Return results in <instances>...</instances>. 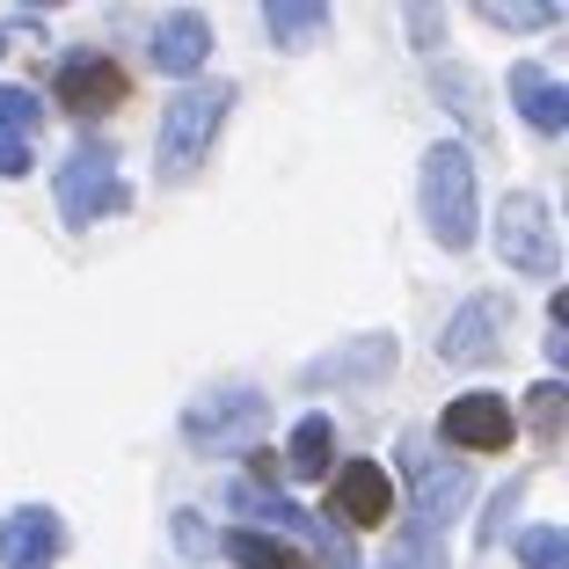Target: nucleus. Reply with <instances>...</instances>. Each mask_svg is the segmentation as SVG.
Segmentation results:
<instances>
[{
  "mask_svg": "<svg viewBox=\"0 0 569 569\" xmlns=\"http://www.w3.org/2000/svg\"><path fill=\"white\" fill-rule=\"evenodd\" d=\"M234 110V81H190L183 96L161 110V139H153V168H161V183H190L212 153L219 124Z\"/></svg>",
  "mask_w": 569,
  "mask_h": 569,
  "instance_id": "obj_1",
  "label": "nucleus"
},
{
  "mask_svg": "<svg viewBox=\"0 0 569 569\" xmlns=\"http://www.w3.org/2000/svg\"><path fill=\"white\" fill-rule=\"evenodd\" d=\"M423 219H431V241L438 249H475V234H482V212H475V153L460 147V139H438L431 153H423Z\"/></svg>",
  "mask_w": 569,
  "mask_h": 569,
  "instance_id": "obj_2",
  "label": "nucleus"
},
{
  "mask_svg": "<svg viewBox=\"0 0 569 569\" xmlns=\"http://www.w3.org/2000/svg\"><path fill=\"white\" fill-rule=\"evenodd\" d=\"M497 256H503V270H519V278H555V270H562V234H555L548 198L511 190V198L497 204Z\"/></svg>",
  "mask_w": 569,
  "mask_h": 569,
  "instance_id": "obj_3",
  "label": "nucleus"
},
{
  "mask_svg": "<svg viewBox=\"0 0 569 569\" xmlns=\"http://www.w3.org/2000/svg\"><path fill=\"white\" fill-rule=\"evenodd\" d=\"M51 190H59V212H67V227H96V219L124 212V183H118V153L102 147V139H81V147L59 161V176H51Z\"/></svg>",
  "mask_w": 569,
  "mask_h": 569,
  "instance_id": "obj_4",
  "label": "nucleus"
},
{
  "mask_svg": "<svg viewBox=\"0 0 569 569\" xmlns=\"http://www.w3.org/2000/svg\"><path fill=\"white\" fill-rule=\"evenodd\" d=\"M263 395L256 387H212V395H198V402L183 409V438L198 452H241L256 431H263Z\"/></svg>",
  "mask_w": 569,
  "mask_h": 569,
  "instance_id": "obj_5",
  "label": "nucleus"
},
{
  "mask_svg": "<svg viewBox=\"0 0 569 569\" xmlns=\"http://www.w3.org/2000/svg\"><path fill=\"white\" fill-rule=\"evenodd\" d=\"M402 482H409V503H417V526H446V519H460V503L475 497V482H468V468H452L446 452H431L423 438H409L402 446Z\"/></svg>",
  "mask_w": 569,
  "mask_h": 569,
  "instance_id": "obj_6",
  "label": "nucleus"
},
{
  "mask_svg": "<svg viewBox=\"0 0 569 569\" xmlns=\"http://www.w3.org/2000/svg\"><path fill=\"white\" fill-rule=\"evenodd\" d=\"M503 329H511V300L503 292H475L468 307H452V321L438 329V358L460 372L489 366V358L503 351Z\"/></svg>",
  "mask_w": 569,
  "mask_h": 569,
  "instance_id": "obj_7",
  "label": "nucleus"
},
{
  "mask_svg": "<svg viewBox=\"0 0 569 569\" xmlns=\"http://www.w3.org/2000/svg\"><path fill=\"white\" fill-rule=\"evenodd\" d=\"M67 555V519L51 503H16L0 519V569H59Z\"/></svg>",
  "mask_w": 569,
  "mask_h": 569,
  "instance_id": "obj_8",
  "label": "nucleus"
},
{
  "mask_svg": "<svg viewBox=\"0 0 569 569\" xmlns=\"http://www.w3.org/2000/svg\"><path fill=\"white\" fill-rule=\"evenodd\" d=\"M438 431H446V446L503 452V446H511V431H519V417H511V402H503V395H482V387H475V395H460V402L446 409V423H438Z\"/></svg>",
  "mask_w": 569,
  "mask_h": 569,
  "instance_id": "obj_9",
  "label": "nucleus"
},
{
  "mask_svg": "<svg viewBox=\"0 0 569 569\" xmlns=\"http://www.w3.org/2000/svg\"><path fill=\"white\" fill-rule=\"evenodd\" d=\"M51 88H59V102H67L73 118H102V110L124 96V73L110 67L102 51H67L59 73H51Z\"/></svg>",
  "mask_w": 569,
  "mask_h": 569,
  "instance_id": "obj_10",
  "label": "nucleus"
},
{
  "mask_svg": "<svg viewBox=\"0 0 569 569\" xmlns=\"http://www.w3.org/2000/svg\"><path fill=\"white\" fill-rule=\"evenodd\" d=\"M329 511H336L343 526H380L387 511H395V482H387L380 460H343V468H336Z\"/></svg>",
  "mask_w": 569,
  "mask_h": 569,
  "instance_id": "obj_11",
  "label": "nucleus"
},
{
  "mask_svg": "<svg viewBox=\"0 0 569 569\" xmlns=\"http://www.w3.org/2000/svg\"><path fill=\"white\" fill-rule=\"evenodd\" d=\"M153 67L161 73H176V81H190V73L212 59V22L198 16V8H176V16H161L153 22Z\"/></svg>",
  "mask_w": 569,
  "mask_h": 569,
  "instance_id": "obj_12",
  "label": "nucleus"
},
{
  "mask_svg": "<svg viewBox=\"0 0 569 569\" xmlns=\"http://www.w3.org/2000/svg\"><path fill=\"white\" fill-rule=\"evenodd\" d=\"M511 102H519V118L533 124L540 139H555L569 124V88L555 81L548 67H533V59H519V67H511Z\"/></svg>",
  "mask_w": 569,
  "mask_h": 569,
  "instance_id": "obj_13",
  "label": "nucleus"
},
{
  "mask_svg": "<svg viewBox=\"0 0 569 569\" xmlns=\"http://www.w3.org/2000/svg\"><path fill=\"white\" fill-rule=\"evenodd\" d=\"M284 475H292V482H321V475H336V423L329 417H300V423H292Z\"/></svg>",
  "mask_w": 569,
  "mask_h": 569,
  "instance_id": "obj_14",
  "label": "nucleus"
},
{
  "mask_svg": "<svg viewBox=\"0 0 569 569\" xmlns=\"http://www.w3.org/2000/svg\"><path fill=\"white\" fill-rule=\"evenodd\" d=\"M358 358H315L307 366V387H329V380H372V372H387V358H395V336H366V343H351Z\"/></svg>",
  "mask_w": 569,
  "mask_h": 569,
  "instance_id": "obj_15",
  "label": "nucleus"
},
{
  "mask_svg": "<svg viewBox=\"0 0 569 569\" xmlns=\"http://www.w3.org/2000/svg\"><path fill=\"white\" fill-rule=\"evenodd\" d=\"M227 555H234L241 569H307L300 548H284V540H270V533H249V526L227 533Z\"/></svg>",
  "mask_w": 569,
  "mask_h": 569,
  "instance_id": "obj_16",
  "label": "nucleus"
},
{
  "mask_svg": "<svg viewBox=\"0 0 569 569\" xmlns=\"http://www.w3.org/2000/svg\"><path fill=\"white\" fill-rule=\"evenodd\" d=\"M380 569H446V540H438L431 526H409V533H395V548H387Z\"/></svg>",
  "mask_w": 569,
  "mask_h": 569,
  "instance_id": "obj_17",
  "label": "nucleus"
},
{
  "mask_svg": "<svg viewBox=\"0 0 569 569\" xmlns=\"http://www.w3.org/2000/svg\"><path fill=\"white\" fill-rule=\"evenodd\" d=\"M519 562L526 569H569V533L562 526H526L519 533Z\"/></svg>",
  "mask_w": 569,
  "mask_h": 569,
  "instance_id": "obj_18",
  "label": "nucleus"
},
{
  "mask_svg": "<svg viewBox=\"0 0 569 569\" xmlns=\"http://www.w3.org/2000/svg\"><path fill=\"white\" fill-rule=\"evenodd\" d=\"M321 22H329V8H315V0H300V8L270 0V8H263V30H270V37H315Z\"/></svg>",
  "mask_w": 569,
  "mask_h": 569,
  "instance_id": "obj_19",
  "label": "nucleus"
},
{
  "mask_svg": "<svg viewBox=\"0 0 569 569\" xmlns=\"http://www.w3.org/2000/svg\"><path fill=\"white\" fill-rule=\"evenodd\" d=\"M37 118H44V102H37L30 88H16V81H0V132H16V139H30V132H37Z\"/></svg>",
  "mask_w": 569,
  "mask_h": 569,
  "instance_id": "obj_20",
  "label": "nucleus"
},
{
  "mask_svg": "<svg viewBox=\"0 0 569 569\" xmlns=\"http://www.w3.org/2000/svg\"><path fill=\"white\" fill-rule=\"evenodd\" d=\"M475 16H482L489 30H555V22H562V8H503V0H482Z\"/></svg>",
  "mask_w": 569,
  "mask_h": 569,
  "instance_id": "obj_21",
  "label": "nucleus"
},
{
  "mask_svg": "<svg viewBox=\"0 0 569 569\" xmlns=\"http://www.w3.org/2000/svg\"><path fill=\"white\" fill-rule=\"evenodd\" d=\"M562 402H569V395H562V380H540L533 395H526V423H533L540 438H555V423H562Z\"/></svg>",
  "mask_w": 569,
  "mask_h": 569,
  "instance_id": "obj_22",
  "label": "nucleus"
},
{
  "mask_svg": "<svg viewBox=\"0 0 569 569\" xmlns=\"http://www.w3.org/2000/svg\"><path fill=\"white\" fill-rule=\"evenodd\" d=\"M519 489H526V475H519V482H511V489H497V503H489V526H482V533H475V540H482V548H497V540H503V519H511V503H519Z\"/></svg>",
  "mask_w": 569,
  "mask_h": 569,
  "instance_id": "obj_23",
  "label": "nucleus"
},
{
  "mask_svg": "<svg viewBox=\"0 0 569 569\" xmlns=\"http://www.w3.org/2000/svg\"><path fill=\"white\" fill-rule=\"evenodd\" d=\"M16 176H30V139L0 132V183H16Z\"/></svg>",
  "mask_w": 569,
  "mask_h": 569,
  "instance_id": "obj_24",
  "label": "nucleus"
},
{
  "mask_svg": "<svg viewBox=\"0 0 569 569\" xmlns=\"http://www.w3.org/2000/svg\"><path fill=\"white\" fill-rule=\"evenodd\" d=\"M176 548H183V555H204V548H219V540L204 533L198 511H176Z\"/></svg>",
  "mask_w": 569,
  "mask_h": 569,
  "instance_id": "obj_25",
  "label": "nucleus"
}]
</instances>
